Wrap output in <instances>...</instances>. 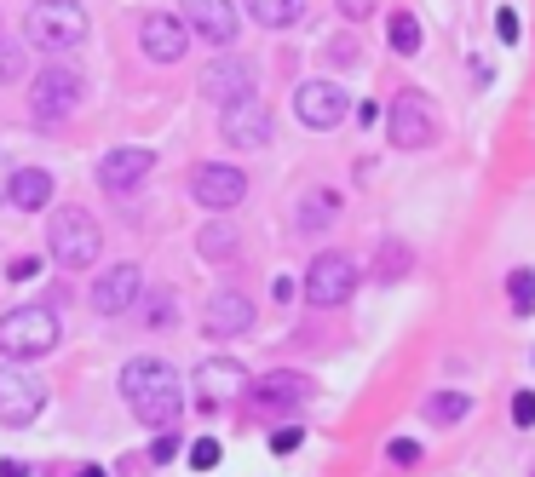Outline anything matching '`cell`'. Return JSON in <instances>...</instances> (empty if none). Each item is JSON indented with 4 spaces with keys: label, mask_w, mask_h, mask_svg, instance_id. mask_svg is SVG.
<instances>
[{
    "label": "cell",
    "mask_w": 535,
    "mask_h": 477,
    "mask_svg": "<svg viewBox=\"0 0 535 477\" xmlns=\"http://www.w3.org/2000/svg\"><path fill=\"white\" fill-rule=\"evenodd\" d=\"M202 92H208L213 104H236V98L254 92V69L242 64V58H219V64H208V75H202Z\"/></svg>",
    "instance_id": "17"
},
{
    "label": "cell",
    "mask_w": 535,
    "mask_h": 477,
    "mask_svg": "<svg viewBox=\"0 0 535 477\" xmlns=\"http://www.w3.org/2000/svg\"><path fill=\"white\" fill-rule=\"evenodd\" d=\"M340 12L357 23V18H369V12H374V0H340Z\"/></svg>",
    "instance_id": "37"
},
{
    "label": "cell",
    "mask_w": 535,
    "mask_h": 477,
    "mask_svg": "<svg viewBox=\"0 0 535 477\" xmlns=\"http://www.w3.org/2000/svg\"><path fill=\"white\" fill-rule=\"evenodd\" d=\"M190 196L208 207V213H231V207L248 196V173H242V167H225V161H208V167H196Z\"/></svg>",
    "instance_id": "9"
},
{
    "label": "cell",
    "mask_w": 535,
    "mask_h": 477,
    "mask_svg": "<svg viewBox=\"0 0 535 477\" xmlns=\"http://www.w3.org/2000/svg\"><path fill=\"white\" fill-rule=\"evenodd\" d=\"M6 179H12V173H6V161H0V196H6Z\"/></svg>",
    "instance_id": "39"
},
{
    "label": "cell",
    "mask_w": 535,
    "mask_h": 477,
    "mask_svg": "<svg viewBox=\"0 0 535 477\" xmlns=\"http://www.w3.org/2000/svg\"><path fill=\"white\" fill-rule=\"evenodd\" d=\"M305 397H311V380H305V374H265L254 386V409L282 414V409H300Z\"/></svg>",
    "instance_id": "18"
},
{
    "label": "cell",
    "mask_w": 535,
    "mask_h": 477,
    "mask_svg": "<svg viewBox=\"0 0 535 477\" xmlns=\"http://www.w3.org/2000/svg\"><path fill=\"white\" fill-rule=\"evenodd\" d=\"M300 443H305V432H300V426H282V432L271 437V455H294Z\"/></svg>",
    "instance_id": "31"
},
{
    "label": "cell",
    "mask_w": 535,
    "mask_h": 477,
    "mask_svg": "<svg viewBox=\"0 0 535 477\" xmlns=\"http://www.w3.org/2000/svg\"><path fill=\"white\" fill-rule=\"evenodd\" d=\"M58 311L47 305H18V311H6L0 317V357H12V363H35V357H52L58 351Z\"/></svg>",
    "instance_id": "2"
},
{
    "label": "cell",
    "mask_w": 535,
    "mask_h": 477,
    "mask_svg": "<svg viewBox=\"0 0 535 477\" xmlns=\"http://www.w3.org/2000/svg\"><path fill=\"white\" fill-rule=\"evenodd\" d=\"M47 409V386L24 368H0V426H29Z\"/></svg>",
    "instance_id": "8"
},
{
    "label": "cell",
    "mask_w": 535,
    "mask_h": 477,
    "mask_svg": "<svg viewBox=\"0 0 535 477\" xmlns=\"http://www.w3.org/2000/svg\"><path fill=\"white\" fill-rule=\"evenodd\" d=\"M219 133H225V144H236V150H265V144H271V110H265L254 92H248V98L225 104Z\"/></svg>",
    "instance_id": "11"
},
{
    "label": "cell",
    "mask_w": 535,
    "mask_h": 477,
    "mask_svg": "<svg viewBox=\"0 0 535 477\" xmlns=\"http://www.w3.org/2000/svg\"><path fill=\"white\" fill-rule=\"evenodd\" d=\"M75 477H110V472H98V466H87V472H75Z\"/></svg>",
    "instance_id": "40"
},
{
    "label": "cell",
    "mask_w": 535,
    "mask_h": 477,
    "mask_svg": "<svg viewBox=\"0 0 535 477\" xmlns=\"http://www.w3.org/2000/svg\"><path fill=\"white\" fill-rule=\"evenodd\" d=\"M150 167H156L150 150H133V144H127V150H110V156L98 161V184L116 190V196H127V190H139V184L150 179Z\"/></svg>",
    "instance_id": "15"
},
{
    "label": "cell",
    "mask_w": 535,
    "mask_h": 477,
    "mask_svg": "<svg viewBox=\"0 0 535 477\" xmlns=\"http://www.w3.org/2000/svg\"><path fill=\"white\" fill-rule=\"evenodd\" d=\"M386 455H392L397 466H415V460H420V449H415V443H409V437H397V443H392V449H386Z\"/></svg>",
    "instance_id": "34"
},
{
    "label": "cell",
    "mask_w": 535,
    "mask_h": 477,
    "mask_svg": "<svg viewBox=\"0 0 535 477\" xmlns=\"http://www.w3.org/2000/svg\"><path fill=\"white\" fill-rule=\"evenodd\" d=\"M144 294V271L139 265H110V271L93 282V311L98 317H121L127 305H139Z\"/></svg>",
    "instance_id": "13"
},
{
    "label": "cell",
    "mask_w": 535,
    "mask_h": 477,
    "mask_svg": "<svg viewBox=\"0 0 535 477\" xmlns=\"http://www.w3.org/2000/svg\"><path fill=\"white\" fill-rule=\"evenodd\" d=\"M334 213H340V196H334V190H311V196L300 202V230L334 225Z\"/></svg>",
    "instance_id": "22"
},
{
    "label": "cell",
    "mask_w": 535,
    "mask_h": 477,
    "mask_svg": "<svg viewBox=\"0 0 535 477\" xmlns=\"http://www.w3.org/2000/svg\"><path fill=\"white\" fill-rule=\"evenodd\" d=\"M202 328H208L213 340H231V334H248L254 328V305L242 294H213L208 317H202Z\"/></svg>",
    "instance_id": "19"
},
{
    "label": "cell",
    "mask_w": 535,
    "mask_h": 477,
    "mask_svg": "<svg viewBox=\"0 0 535 477\" xmlns=\"http://www.w3.org/2000/svg\"><path fill=\"white\" fill-rule=\"evenodd\" d=\"M386 138L397 150H426L438 138V104L426 92H397L392 110H386Z\"/></svg>",
    "instance_id": "5"
},
{
    "label": "cell",
    "mask_w": 535,
    "mask_h": 477,
    "mask_svg": "<svg viewBox=\"0 0 535 477\" xmlns=\"http://www.w3.org/2000/svg\"><path fill=\"white\" fill-rule=\"evenodd\" d=\"M190 391H196L202 409H219V403H231V397L248 391V368L236 363V357H208V363L190 374Z\"/></svg>",
    "instance_id": "10"
},
{
    "label": "cell",
    "mask_w": 535,
    "mask_h": 477,
    "mask_svg": "<svg viewBox=\"0 0 535 477\" xmlns=\"http://www.w3.org/2000/svg\"><path fill=\"white\" fill-rule=\"evenodd\" d=\"M346 92L334 87V81H305L300 92H294V115H300L311 133H328V127H340L346 121Z\"/></svg>",
    "instance_id": "12"
},
{
    "label": "cell",
    "mask_w": 535,
    "mask_h": 477,
    "mask_svg": "<svg viewBox=\"0 0 535 477\" xmlns=\"http://www.w3.org/2000/svg\"><path fill=\"white\" fill-rule=\"evenodd\" d=\"M173 317H179V311H173V294H156V299H150V322H156V328H167Z\"/></svg>",
    "instance_id": "33"
},
{
    "label": "cell",
    "mask_w": 535,
    "mask_h": 477,
    "mask_svg": "<svg viewBox=\"0 0 535 477\" xmlns=\"http://www.w3.org/2000/svg\"><path fill=\"white\" fill-rule=\"evenodd\" d=\"M35 271H41V259H12V265H6V276H12V282H29Z\"/></svg>",
    "instance_id": "35"
},
{
    "label": "cell",
    "mask_w": 535,
    "mask_h": 477,
    "mask_svg": "<svg viewBox=\"0 0 535 477\" xmlns=\"http://www.w3.org/2000/svg\"><path fill=\"white\" fill-rule=\"evenodd\" d=\"M190 466H196V472H213V466H219V443H213V437H196V443H190Z\"/></svg>",
    "instance_id": "28"
},
{
    "label": "cell",
    "mask_w": 535,
    "mask_h": 477,
    "mask_svg": "<svg viewBox=\"0 0 535 477\" xmlns=\"http://www.w3.org/2000/svg\"><path fill=\"white\" fill-rule=\"evenodd\" d=\"M196 248H202V259H213V265H219V259H231V253H236V230L225 225V219H213V225L196 236Z\"/></svg>",
    "instance_id": "25"
},
{
    "label": "cell",
    "mask_w": 535,
    "mask_h": 477,
    "mask_svg": "<svg viewBox=\"0 0 535 477\" xmlns=\"http://www.w3.org/2000/svg\"><path fill=\"white\" fill-rule=\"evenodd\" d=\"M179 443H185V437H173V432H167V426H162V437L150 443V460H156V466H167V460L179 455Z\"/></svg>",
    "instance_id": "30"
},
{
    "label": "cell",
    "mask_w": 535,
    "mask_h": 477,
    "mask_svg": "<svg viewBox=\"0 0 535 477\" xmlns=\"http://www.w3.org/2000/svg\"><path fill=\"white\" fill-rule=\"evenodd\" d=\"M87 6L81 0H35L24 18V41L41 46V52H75L87 41Z\"/></svg>",
    "instance_id": "3"
},
{
    "label": "cell",
    "mask_w": 535,
    "mask_h": 477,
    "mask_svg": "<svg viewBox=\"0 0 535 477\" xmlns=\"http://www.w3.org/2000/svg\"><path fill=\"white\" fill-rule=\"evenodd\" d=\"M0 477H29L24 460H0Z\"/></svg>",
    "instance_id": "38"
},
{
    "label": "cell",
    "mask_w": 535,
    "mask_h": 477,
    "mask_svg": "<svg viewBox=\"0 0 535 477\" xmlns=\"http://www.w3.org/2000/svg\"><path fill=\"white\" fill-rule=\"evenodd\" d=\"M6 196H12V207L35 213V207L52 202V173H47V167H12V179H6Z\"/></svg>",
    "instance_id": "20"
},
{
    "label": "cell",
    "mask_w": 535,
    "mask_h": 477,
    "mask_svg": "<svg viewBox=\"0 0 535 477\" xmlns=\"http://www.w3.org/2000/svg\"><path fill=\"white\" fill-rule=\"evenodd\" d=\"M507 299H512V311H518V317H530V311H535V271H512L507 276Z\"/></svg>",
    "instance_id": "26"
},
{
    "label": "cell",
    "mask_w": 535,
    "mask_h": 477,
    "mask_svg": "<svg viewBox=\"0 0 535 477\" xmlns=\"http://www.w3.org/2000/svg\"><path fill=\"white\" fill-rule=\"evenodd\" d=\"M466 414H472V397H461V391H438V397L426 403V420H432V426H455Z\"/></svg>",
    "instance_id": "24"
},
{
    "label": "cell",
    "mask_w": 535,
    "mask_h": 477,
    "mask_svg": "<svg viewBox=\"0 0 535 477\" xmlns=\"http://www.w3.org/2000/svg\"><path fill=\"white\" fill-rule=\"evenodd\" d=\"M495 35H501V41H518V12H512V6H501V12H495Z\"/></svg>",
    "instance_id": "32"
},
{
    "label": "cell",
    "mask_w": 535,
    "mask_h": 477,
    "mask_svg": "<svg viewBox=\"0 0 535 477\" xmlns=\"http://www.w3.org/2000/svg\"><path fill=\"white\" fill-rule=\"evenodd\" d=\"M185 23L213 46H231L236 41V6L231 0H185Z\"/></svg>",
    "instance_id": "16"
},
{
    "label": "cell",
    "mask_w": 535,
    "mask_h": 477,
    "mask_svg": "<svg viewBox=\"0 0 535 477\" xmlns=\"http://www.w3.org/2000/svg\"><path fill=\"white\" fill-rule=\"evenodd\" d=\"M121 397L133 403V414L144 426H173L185 414V380L156 357H139V363L121 368Z\"/></svg>",
    "instance_id": "1"
},
{
    "label": "cell",
    "mask_w": 535,
    "mask_h": 477,
    "mask_svg": "<svg viewBox=\"0 0 535 477\" xmlns=\"http://www.w3.org/2000/svg\"><path fill=\"white\" fill-rule=\"evenodd\" d=\"M386 41H392L397 58H415V52H420V18H415V12H392V23H386Z\"/></svg>",
    "instance_id": "23"
},
{
    "label": "cell",
    "mask_w": 535,
    "mask_h": 477,
    "mask_svg": "<svg viewBox=\"0 0 535 477\" xmlns=\"http://www.w3.org/2000/svg\"><path fill=\"white\" fill-rule=\"evenodd\" d=\"M351 288H357V265L346 253H317L311 271H305V305H346Z\"/></svg>",
    "instance_id": "7"
},
{
    "label": "cell",
    "mask_w": 535,
    "mask_h": 477,
    "mask_svg": "<svg viewBox=\"0 0 535 477\" xmlns=\"http://www.w3.org/2000/svg\"><path fill=\"white\" fill-rule=\"evenodd\" d=\"M248 12H254L265 29H288V23L305 18V0H248Z\"/></svg>",
    "instance_id": "21"
},
{
    "label": "cell",
    "mask_w": 535,
    "mask_h": 477,
    "mask_svg": "<svg viewBox=\"0 0 535 477\" xmlns=\"http://www.w3.org/2000/svg\"><path fill=\"white\" fill-rule=\"evenodd\" d=\"M512 426H524V432L535 426V391H518V397H512Z\"/></svg>",
    "instance_id": "29"
},
{
    "label": "cell",
    "mask_w": 535,
    "mask_h": 477,
    "mask_svg": "<svg viewBox=\"0 0 535 477\" xmlns=\"http://www.w3.org/2000/svg\"><path fill=\"white\" fill-rule=\"evenodd\" d=\"M81 75L75 69H64V64H47L35 81H29V110L41 115V121H64V115L81 104Z\"/></svg>",
    "instance_id": "6"
},
{
    "label": "cell",
    "mask_w": 535,
    "mask_h": 477,
    "mask_svg": "<svg viewBox=\"0 0 535 477\" xmlns=\"http://www.w3.org/2000/svg\"><path fill=\"white\" fill-rule=\"evenodd\" d=\"M98 248H104V236H98V225L81 213V207L52 213V259H58L64 271H87V265H98Z\"/></svg>",
    "instance_id": "4"
},
{
    "label": "cell",
    "mask_w": 535,
    "mask_h": 477,
    "mask_svg": "<svg viewBox=\"0 0 535 477\" xmlns=\"http://www.w3.org/2000/svg\"><path fill=\"white\" fill-rule=\"evenodd\" d=\"M18 75H24V41H12V35L0 29V87L18 81Z\"/></svg>",
    "instance_id": "27"
},
{
    "label": "cell",
    "mask_w": 535,
    "mask_h": 477,
    "mask_svg": "<svg viewBox=\"0 0 535 477\" xmlns=\"http://www.w3.org/2000/svg\"><path fill=\"white\" fill-rule=\"evenodd\" d=\"M139 46L156 58V64H179L190 46V23L185 18H167V12H150L139 23Z\"/></svg>",
    "instance_id": "14"
},
{
    "label": "cell",
    "mask_w": 535,
    "mask_h": 477,
    "mask_svg": "<svg viewBox=\"0 0 535 477\" xmlns=\"http://www.w3.org/2000/svg\"><path fill=\"white\" fill-rule=\"evenodd\" d=\"M403 265H409V253H403V248H386V265H380V276H403Z\"/></svg>",
    "instance_id": "36"
}]
</instances>
